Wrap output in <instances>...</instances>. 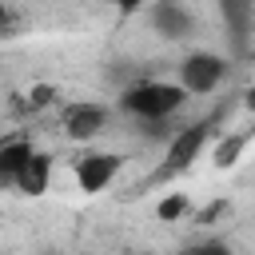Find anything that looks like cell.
I'll use <instances>...</instances> for the list:
<instances>
[{
    "instance_id": "obj_4",
    "label": "cell",
    "mask_w": 255,
    "mask_h": 255,
    "mask_svg": "<svg viewBox=\"0 0 255 255\" xmlns=\"http://www.w3.org/2000/svg\"><path fill=\"white\" fill-rule=\"evenodd\" d=\"M108 124V112L100 104H72L68 116H64V131L72 139H96Z\"/></svg>"
},
{
    "instance_id": "obj_5",
    "label": "cell",
    "mask_w": 255,
    "mask_h": 255,
    "mask_svg": "<svg viewBox=\"0 0 255 255\" xmlns=\"http://www.w3.org/2000/svg\"><path fill=\"white\" fill-rule=\"evenodd\" d=\"M203 139H207V124H191V128H183V131L171 139V147H167V171H183V167L199 155Z\"/></svg>"
},
{
    "instance_id": "obj_11",
    "label": "cell",
    "mask_w": 255,
    "mask_h": 255,
    "mask_svg": "<svg viewBox=\"0 0 255 255\" xmlns=\"http://www.w3.org/2000/svg\"><path fill=\"white\" fill-rule=\"evenodd\" d=\"M183 211H187V195H167V199H159V219H163V223H175Z\"/></svg>"
},
{
    "instance_id": "obj_3",
    "label": "cell",
    "mask_w": 255,
    "mask_h": 255,
    "mask_svg": "<svg viewBox=\"0 0 255 255\" xmlns=\"http://www.w3.org/2000/svg\"><path fill=\"white\" fill-rule=\"evenodd\" d=\"M116 171H120V155H112V151H92V155H84V159L76 163V183H80V191L96 195V191H104V187L116 179Z\"/></svg>"
},
{
    "instance_id": "obj_8",
    "label": "cell",
    "mask_w": 255,
    "mask_h": 255,
    "mask_svg": "<svg viewBox=\"0 0 255 255\" xmlns=\"http://www.w3.org/2000/svg\"><path fill=\"white\" fill-rule=\"evenodd\" d=\"M32 159V147L24 143V139H4V147H0V179L12 187L16 183V175H20V167Z\"/></svg>"
},
{
    "instance_id": "obj_2",
    "label": "cell",
    "mask_w": 255,
    "mask_h": 255,
    "mask_svg": "<svg viewBox=\"0 0 255 255\" xmlns=\"http://www.w3.org/2000/svg\"><path fill=\"white\" fill-rule=\"evenodd\" d=\"M223 72H227V64H223L215 52H191V56L179 64V88H183V92H195V96L215 92L219 80H223Z\"/></svg>"
},
{
    "instance_id": "obj_10",
    "label": "cell",
    "mask_w": 255,
    "mask_h": 255,
    "mask_svg": "<svg viewBox=\"0 0 255 255\" xmlns=\"http://www.w3.org/2000/svg\"><path fill=\"white\" fill-rule=\"evenodd\" d=\"M243 143H247L243 135H227V139H223V143L215 147V163H219V167H231V163L239 159V151H243Z\"/></svg>"
},
{
    "instance_id": "obj_12",
    "label": "cell",
    "mask_w": 255,
    "mask_h": 255,
    "mask_svg": "<svg viewBox=\"0 0 255 255\" xmlns=\"http://www.w3.org/2000/svg\"><path fill=\"white\" fill-rule=\"evenodd\" d=\"M183 255H231V247L219 243V239H207V243H191Z\"/></svg>"
},
{
    "instance_id": "obj_7",
    "label": "cell",
    "mask_w": 255,
    "mask_h": 255,
    "mask_svg": "<svg viewBox=\"0 0 255 255\" xmlns=\"http://www.w3.org/2000/svg\"><path fill=\"white\" fill-rule=\"evenodd\" d=\"M151 24H155V32L159 36H167V40H179V36H187L191 32V12L187 8H179V4H155L151 8Z\"/></svg>"
},
{
    "instance_id": "obj_6",
    "label": "cell",
    "mask_w": 255,
    "mask_h": 255,
    "mask_svg": "<svg viewBox=\"0 0 255 255\" xmlns=\"http://www.w3.org/2000/svg\"><path fill=\"white\" fill-rule=\"evenodd\" d=\"M48 183H52V159H48L44 151H32V159L20 167V175H16L12 187L24 191V195H44Z\"/></svg>"
},
{
    "instance_id": "obj_13",
    "label": "cell",
    "mask_w": 255,
    "mask_h": 255,
    "mask_svg": "<svg viewBox=\"0 0 255 255\" xmlns=\"http://www.w3.org/2000/svg\"><path fill=\"white\" fill-rule=\"evenodd\" d=\"M247 104H251V112H255V84H251V92H247Z\"/></svg>"
},
{
    "instance_id": "obj_9",
    "label": "cell",
    "mask_w": 255,
    "mask_h": 255,
    "mask_svg": "<svg viewBox=\"0 0 255 255\" xmlns=\"http://www.w3.org/2000/svg\"><path fill=\"white\" fill-rule=\"evenodd\" d=\"M223 16H231V40H235V48H243V32H247L251 8H243V4H223Z\"/></svg>"
},
{
    "instance_id": "obj_1",
    "label": "cell",
    "mask_w": 255,
    "mask_h": 255,
    "mask_svg": "<svg viewBox=\"0 0 255 255\" xmlns=\"http://www.w3.org/2000/svg\"><path fill=\"white\" fill-rule=\"evenodd\" d=\"M183 100H187V92H183L179 84L151 80V84L128 88L120 104H124V112H131V116H139V120H147V124H159V120H167L171 112H179Z\"/></svg>"
}]
</instances>
